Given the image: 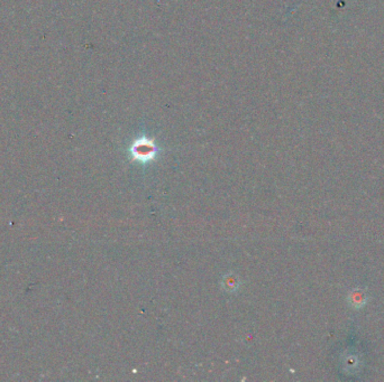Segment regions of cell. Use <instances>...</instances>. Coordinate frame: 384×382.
Masks as SVG:
<instances>
[{
	"mask_svg": "<svg viewBox=\"0 0 384 382\" xmlns=\"http://www.w3.org/2000/svg\"><path fill=\"white\" fill-rule=\"evenodd\" d=\"M157 152V148L153 142L143 139L138 140L136 144L131 147V155L135 159L141 162H150L153 159Z\"/></svg>",
	"mask_w": 384,
	"mask_h": 382,
	"instance_id": "1",
	"label": "cell"
}]
</instances>
